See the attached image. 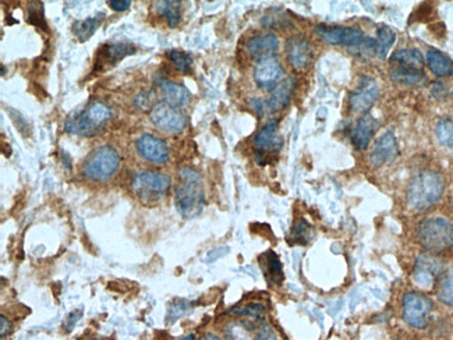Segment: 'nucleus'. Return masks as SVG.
<instances>
[{
    "mask_svg": "<svg viewBox=\"0 0 453 340\" xmlns=\"http://www.w3.org/2000/svg\"><path fill=\"white\" fill-rule=\"evenodd\" d=\"M396 34L393 33L392 28L382 26L377 33V55L381 59H385L389 49L395 43Z\"/></svg>",
    "mask_w": 453,
    "mask_h": 340,
    "instance_id": "7c9ffc66",
    "label": "nucleus"
},
{
    "mask_svg": "<svg viewBox=\"0 0 453 340\" xmlns=\"http://www.w3.org/2000/svg\"><path fill=\"white\" fill-rule=\"evenodd\" d=\"M258 340H279L276 334L272 331V328H269L268 325H264L261 329H260V334H258Z\"/></svg>",
    "mask_w": 453,
    "mask_h": 340,
    "instance_id": "e433bc0d",
    "label": "nucleus"
},
{
    "mask_svg": "<svg viewBox=\"0 0 453 340\" xmlns=\"http://www.w3.org/2000/svg\"><path fill=\"white\" fill-rule=\"evenodd\" d=\"M111 116V108L104 102L97 101L89 104L81 114L70 117L66 121V130L82 137H92L102 130Z\"/></svg>",
    "mask_w": 453,
    "mask_h": 340,
    "instance_id": "39448f33",
    "label": "nucleus"
},
{
    "mask_svg": "<svg viewBox=\"0 0 453 340\" xmlns=\"http://www.w3.org/2000/svg\"><path fill=\"white\" fill-rule=\"evenodd\" d=\"M251 324L247 321H233L225 328L227 340H254Z\"/></svg>",
    "mask_w": 453,
    "mask_h": 340,
    "instance_id": "bb28decb",
    "label": "nucleus"
},
{
    "mask_svg": "<svg viewBox=\"0 0 453 340\" xmlns=\"http://www.w3.org/2000/svg\"><path fill=\"white\" fill-rule=\"evenodd\" d=\"M108 6L114 10V11H124V10H127V9H130L131 7V1H129V0H120V1H117V0H109L108 1Z\"/></svg>",
    "mask_w": 453,
    "mask_h": 340,
    "instance_id": "c9c22d12",
    "label": "nucleus"
},
{
    "mask_svg": "<svg viewBox=\"0 0 453 340\" xmlns=\"http://www.w3.org/2000/svg\"><path fill=\"white\" fill-rule=\"evenodd\" d=\"M438 299L444 304L453 307V269L444 272L437 286Z\"/></svg>",
    "mask_w": 453,
    "mask_h": 340,
    "instance_id": "c85d7f7f",
    "label": "nucleus"
},
{
    "mask_svg": "<svg viewBox=\"0 0 453 340\" xmlns=\"http://www.w3.org/2000/svg\"><path fill=\"white\" fill-rule=\"evenodd\" d=\"M432 309L431 300L420 293H408L403 297V318L405 321L417 329L427 327L430 314Z\"/></svg>",
    "mask_w": 453,
    "mask_h": 340,
    "instance_id": "6e6552de",
    "label": "nucleus"
},
{
    "mask_svg": "<svg viewBox=\"0 0 453 340\" xmlns=\"http://www.w3.org/2000/svg\"><path fill=\"white\" fill-rule=\"evenodd\" d=\"M92 340H101V339H92Z\"/></svg>",
    "mask_w": 453,
    "mask_h": 340,
    "instance_id": "79ce46f5",
    "label": "nucleus"
},
{
    "mask_svg": "<svg viewBox=\"0 0 453 340\" xmlns=\"http://www.w3.org/2000/svg\"><path fill=\"white\" fill-rule=\"evenodd\" d=\"M444 273V263L434 256H420L417 258L413 280L422 289H431L438 278Z\"/></svg>",
    "mask_w": 453,
    "mask_h": 340,
    "instance_id": "1a4fd4ad",
    "label": "nucleus"
},
{
    "mask_svg": "<svg viewBox=\"0 0 453 340\" xmlns=\"http://www.w3.org/2000/svg\"><path fill=\"white\" fill-rule=\"evenodd\" d=\"M317 34L329 45H343V46H354L357 48L363 40L364 35L357 28L350 27H317Z\"/></svg>",
    "mask_w": 453,
    "mask_h": 340,
    "instance_id": "ddd939ff",
    "label": "nucleus"
},
{
    "mask_svg": "<svg viewBox=\"0 0 453 340\" xmlns=\"http://www.w3.org/2000/svg\"><path fill=\"white\" fill-rule=\"evenodd\" d=\"M28 21L37 27H43L46 30V24L42 16V3H31L28 7Z\"/></svg>",
    "mask_w": 453,
    "mask_h": 340,
    "instance_id": "f704fd0d",
    "label": "nucleus"
},
{
    "mask_svg": "<svg viewBox=\"0 0 453 340\" xmlns=\"http://www.w3.org/2000/svg\"><path fill=\"white\" fill-rule=\"evenodd\" d=\"M152 124L166 134H180L186 128V117L168 102H158L151 111Z\"/></svg>",
    "mask_w": 453,
    "mask_h": 340,
    "instance_id": "0eeeda50",
    "label": "nucleus"
},
{
    "mask_svg": "<svg viewBox=\"0 0 453 340\" xmlns=\"http://www.w3.org/2000/svg\"><path fill=\"white\" fill-rule=\"evenodd\" d=\"M432 94L435 97H442L445 94V87L442 85V82H435L432 87Z\"/></svg>",
    "mask_w": 453,
    "mask_h": 340,
    "instance_id": "58836bf2",
    "label": "nucleus"
},
{
    "mask_svg": "<svg viewBox=\"0 0 453 340\" xmlns=\"http://www.w3.org/2000/svg\"><path fill=\"white\" fill-rule=\"evenodd\" d=\"M295 88V79L292 77L283 78L271 92L269 98L265 101L266 109L269 112H279L285 109L292 98Z\"/></svg>",
    "mask_w": 453,
    "mask_h": 340,
    "instance_id": "a211bd4d",
    "label": "nucleus"
},
{
    "mask_svg": "<svg viewBox=\"0 0 453 340\" xmlns=\"http://www.w3.org/2000/svg\"><path fill=\"white\" fill-rule=\"evenodd\" d=\"M169 60L175 65V69L183 75H187L192 66V59L191 56L182 52V50H169L168 52Z\"/></svg>",
    "mask_w": 453,
    "mask_h": 340,
    "instance_id": "2f4dec72",
    "label": "nucleus"
},
{
    "mask_svg": "<svg viewBox=\"0 0 453 340\" xmlns=\"http://www.w3.org/2000/svg\"><path fill=\"white\" fill-rule=\"evenodd\" d=\"M286 55L290 65L296 70L308 67L312 62V48L308 39L302 35H295L286 42Z\"/></svg>",
    "mask_w": 453,
    "mask_h": 340,
    "instance_id": "4468645a",
    "label": "nucleus"
},
{
    "mask_svg": "<svg viewBox=\"0 0 453 340\" xmlns=\"http://www.w3.org/2000/svg\"><path fill=\"white\" fill-rule=\"evenodd\" d=\"M179 177L180 185L175 189V205L182 216L191 219L201 212L205 199L201 176L191 168H182Z\"/></svg>",
    "mask_w": 453,
    "mask_h": 340,
    "instance_id": "f03ea898",
    "label": "nucleus"
},
{
    "mask_svg": "<svg viewBox=\"0 0 453 340\" xmlns=\"http://www.w3.org/2000/svg\"><path fill=\"white\" fill-rule=\"evenodd\" d=\"M102 14L101 16H95V17H89L81 21H77L73 26V31L76 34L77 38L80 40H88L94 35V33L98 30V27L101 26L102 21Z\"/></svg>",
    "mask_w": 453,
    "mask_h": 340,
    "instance_id": "cd10ccee",
    "label": "nucleus"
},
{
    "mask_svg": "<svg viewBox=\"0 0 453 340\" xmlns=\"http://www.w3.org/2000/svg\"><path fill=\"white\" fill-rule=\"evenodd\" d=\"M378 94L379 91H378L377 81L371 77H361L357 87L350 95L351 109L354 112H366L377 101Z\"/></svg>",
    "mask_w": 453,
    "mask_h": 340,
    "instance_id": "f8f14e48",
    "label": "nucleus"
},
{
    "mask_svg": "<svg viewBox=\"0 0 453 340\" xmlns=\"http://www.w3.org/2000/svg\"><path fill=\"white\" fill-rule=\"evenodd\" d=\"M398 143L391 131L383 133L371 151V162L374 166H382L393 160L398 155Z\"/></svg>",
    "mask_w": 453,
    "mask_h": 340,
    "instance_id": "dca6fc26",
    "label": "nucleus"
},
{
    "mask_svg": "<svg viewBox=\"0 0 453 340\" xmlns=\"http://www.w3.org/2000/svg\"><path fill=\"white\" fill-rule=\"evenodd\" d=\"M192 339H194V336H192V335H189L187 338H183V339L182 340H192Z\"/></svg>",
    "mask_w": 453,
    "mask_h": 340,
    "instance_id": "a19ab883",
    "label": "nucleus"
},
{
    "mask_svg": "<svg viewBox=\"0 0 453 340\" xmlns=\"http://www.w3.org/2000/svg\"><path fill=\"white\" fill-rule=\"evenodd\" d=\"M234 312L241 315V317H246L249 321L256 324V322H261L263 321L264 307L261 304H249V305H244L241 308H236Z\"/></svg>",
    "mask_w": 453,
    "mask_h": 340,
    "instance_id": "473e14b6",
    "label": "nucleus"
},
{
    "mask_svg": "<svg viewBox=\"0 0 453 340\" xmlns=\"http://www.w3.org/2000/svg\"><path fill=\"white\" fill-rule=\"evenodd\" d=\"M170 177L160 172L141 170L134 175L133 189L144 204H155L163 199L170 189Z\"/></svg>",
    "mask_w": 453,
    "mask_h": 340,
    "instance_id": "423d86ee",
    "label": "nucleus"
},
{
    "mask_svg": "<svg viewBox=\"0 0 453 340\" xmlns=\"http://www.w3.org/2000/svg\"><path fill=\"white\" fill-rule=\"evenodd\" d=\"M120 168V155L111 146H102L91 152L82 165V173L92 182H108Z\"/></svg>",
    "mask_w": 453,
    "mask_h": 340,
    "instance_id": "20e7f679",
    "label": "nucleus"
},
{
    "mask_svg": "<svg viewBox=\"0 0 453 340\" xmlns=\"http://www.w3.org/2000/svg\"><path fill=\"white\" fill-rule=\"evenodd\" d=\"M136 148L143 159L153 165H163L169 159V147L166 141L152 134H143L138 137L136 141Z\"/></svg>",
    "mask_w": 453,
    "mask_h": 340,
    "instance_id": "9b49d317",
    "label": "nucleus"
},
{
    "mask_svg": "<svg viewBox=\"0 0 453 340\" xmlns=\"http://www.w3.org/2000/svg\"><path fill=\"white\" fill-rule=\"evenodd\" d=\"M391 62L395 63L396 66H400V67L415 69V70H421V72H422V67H424V57H422L421 52L417 50V49H400V50H396L391 56Z\"/></svg>",
    "mask_w": 453,
    "mask_h": 340,
    "instance_id": "4be33fe9",
    "label": "nucleus"
},
{
    "mask_svg": "<svg viewBox=\"0 0 453 340\" xmlns=\"http://www.w3.org/2000/svg\"><path fill=\"white\" fill-rule=\"evenodd\" d=\"M258 152H278L283 147V138L278 134V121L271 120L254 138Z\"/></svg>",
    "mask_w": 453,
    "mask_h": 340,
    "instance_id": "6ab92c4d",
    "label": "nucleus"
},
{
    "mask_svg": "<svg viewBox=\"0 0 453 340\" xmlns=\"http://www.w3.org/2000/svg\"><path fill=\"white\" fill-rule=\"evenodd\" d=\"M155 9L162 14L170 28H176L180 23V1H155Z\"/></svg>",
    "mask_w": 453,
    "mask_h": 340,
    "instance_id": "a878e982",
    "label": "nucleus"
},
{
    "mask_svg": "<svg viewBox=\"0 0 453 340\" xmlns=\"http://www.w3.org/2000/svg\"><path fill=\"white\" fill-rule=\"evenodd\" d=\"M278 48H279V40L273 34H261L249 39L246 43L247 53L257 60L268 56H273Z\"/></svg>",
    "mask_w": 453,
    "mask_h": 340,
    "instance_id": "aec40b11",
    "label": "nucleus"
},
{
    "mask_svg": "<svg viewBox=\"0 0 453 340\" xmlns=\"http://www.w3.org/2000/svg\"><path fill=\"white\" fill-rule=\"evenodd\" d=\"M444 189V179L440 173L434 170H421L410 180L408 202L415 211H425L441 199Z\"/></svg>",
    "mask_w": 453,
    "mask_h": 340,
    "instance_id": "f257e3e1",
    "label": "nucleus"
},
{
    "mask_svg": "<svg viewBox=\"0 0 453 340\" xmlns=\"http://www.w3.org/2000/svg\"><path fill=\"white\" fill-rule=\"evenodd\" d=\"M261 268L264 270L265 278L271 285H279L283 280L282 264L278 256L273 251H268L261 256Z\"/></svg>",
    "mask_w": 453,
    "mask_h": 340,
    "instance_id": "5701e85b",
    "label": "nucleus"
},
{
    "mask_svg": "<svg viewBox=\"0 0 453 340\" xmlns=\"http://www.w3.org/2000/svg\"><path fill=\"white\" fill-rule=\"evenodd\" d=\"M0 324H1V338H6V335H10L11 334V329H13V325H11V322L4 317V315H1V318H0Z\"/></svg>",
    "mask_w": 453,
    "mask_h": 340,
    "instance_id": "4c0bfd02",
    "label": "nucleus"
},
{
    "mask_svg": "<svg viewBox=\"0 0 453 340\" xmlns=\"http://www.w3.org/2000/svg\"><path fill=\"white\" fill-rule=\"evenodd\" d=\"M130 53H134V48L124 42H111L104 45L95 59L97 70H105L107 67L114 66Z\"/></svg>",
    "mask_w": 453,
    "mask_h": 340,
    "instance_id": "2eb2a0df",
    "label": "nucleus"
},
{
    "mask_svg": "<svg viewBox=\"0 0 453 340\" xmlns=\"http://www.w3.org/2000/svg\"><path fill=\"white\" fill-rule=\"evenodd\" d=\"M417 237L425 250L442 253L453 247V225L442 216H431L420 224Z\"/></svg>",
    "mask_w": 453,
    "mask_h": 340,
    "instance_id": "7ed1b4c3",
    "label": "nucleus"
},
{
    "mask_svg": "<svg viewBox=\"0 0 453 340\" xmlns=\"http://www.w3.org/2000/svg\"><path fill=\"white\" fill-rule=\"evenodd\" d=\"M158 85L165 97V102H168L169 105H172L178 109L189 105L191 94H190L189 89L186 87H183L182 84L166 79V78H160V79H158Z\"/></svg>",
    "mask_w": 453,
    "mask_h": 340,
    "instance_id": "f3484780",
    "label": "nucleus"
},
{
    "mask_svg": "<svg viewBox=\"0 0 453 340\" xmlns=\"http://www.w3.org/2000/svg\"><path fill=\"white\" fill-rule=\"evenodd\" d=\"M435 136L444 147L453 150V117H444L437 123Z\"/></svg>",
    "mask_w": 453,
    "mask_h": 340,
    "instance_id": "c756f323",
    "label": "nucleus"
},
{
    "mask_svg": "<svg viewBox=\"0 0 453 340\" xmlns=\"http://www.w3.org/2000/svg\"><path fill=\"white\" fill-rule=\"evenodd\" d=\"M391 78H392V81L402 84V85H417L425 79L421 70L400 67V66H396L392 69Z\"/></svg>",
    "mask_w": 453,
    "mask_h": 340,
    "instance_id": "393cba45",
    "label": "nucleus"
},
{
    "mask_svg": "<svg viewBox=\"0 0 453 340\" xmlns=\"http://www.w3.org/2000/svg\"><path fill=\"white\" fill-rule=\"evenodd\" d=\"M377 120L371 114H364L360 117V120L356 124V128L353 131L351 140L356 148L359 150H366L374 137L377 131Z\"/></svg>",
    "mask_w": 453,
    "mask_h": 340,
    "instance_id": "412c9836",
    "label": "nucleus"
},
{
    "mask_svg": "<svg viewBox=\"0 0 453 340\" xmlns=\"http://www.w3.org/2000/svg\"><path fill=\"white\" fill-rule=\"evenodd\" d=\"M312 237V227L310 226L305 221H300L292 230V238L296 240L299 244H305Z\"/></svg>",
    "mask_w": 453,
    "mask_h": 340,
    "instance_id": "72a5a7b5",
    "label": "nucleus"
},
{
    "mask_svg": "<svg viewBox=\"0 0 453 340\" xmlns=\"http://www.w3.org/2000/svg\"><path fill=\"white\" fill-rule=\"evenodd\" d=\"M283 77V67L278 57L268 56L257 60L254 67L256 84L265 91H272Z\"/></svg>",
    "mask_w": 453,
    "mask_h": 340,
    "instance_id": "9d476101",
    "label": "nucleus"
},
{
    "mask_svg": "<svg viewBox=\"0 0 453 340\" xmlns=\"http://www.w3.org/2000/svg\"><path fill=\"white\" fill-rule=\"evenodd\" d=\"M200 340H221L218 336H215V335H211V334H207V335H204L202 338Z\"/></svg>",
    "mask_w": 453,
    "mask_h": 340,
    "instance_id": "ea45409f",
    "label": "nucleus"
},
{
    "mask_svg": "<svg viewBox=\"0 0 453 340\" xmlns=\"http://www.w3.org/2000/svg\"><path fill=\"white\" fill-rule=\"evenodd\" d=\"M427 63L430 70L435 76L447 77L453 75V65L451 59L440 50H434V49L428 50Z\"/></svg>",
    "mask_w": 453,
    "mask_h": 340,
    "instance_id": "b1692460",
    "label": "nucleus"
}]
</instances>
